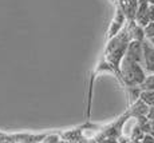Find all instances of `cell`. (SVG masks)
Here are the masks:
<instances>
[{
	"mask_svg": "<svg viewBox=\"0 0 154 143\" xmlns=\"http://www.w3.org/2000/svg\"><path fill=\"white\" fill-rule=\"evenodd\" d=\"M130 36L127 31V26H125L114 38L107 40V46L105 50L106 62L114 71H119V64L126 53L127 46H129Z\"/></svg>",
	"mask_w": 154,
	"mask_h": 143,
	"instance_id": "obj_1",
	"label": "cell"
},
{
	"mask_svg": "<svg viewBox=\"0 0 154 143\" xmlns=\"http://www.w3.org/2000/svg\"><path fill=\"white\" fill-rule=\"evenodd\" d=\"M118 74L122 76L125 84H127L129 87H140L141 83L143 82L145 76H146V74H145L143 68L140 63L130 62L125 58L122 59V62L119 64Z\"/></svg>",
	"mask_w": 154,
	"mask_h": 143,
	"instance_id": "obj_2",
	"label": "cell"
},
{
	"mask_svg": "<svg viewBox=\"0 0 154 143\" xmlns=\"http://www.w3.org/2000/svg\"><path fill=\"white\" fill-rule=\"evenodd\" d=\"M141 65L143 68L145 74H154V47L147 39L142 40V58Z\"/></svg>",
	"mask_w": 154,
	"mask_h": 143,
	"instance_id": "obj_3",
	"label": "cell"
},
{
	"mask_svg": "<svg viewBox=\"0 0 154 143\" xmlns=\"http://www.w3.org/2000/svg\"><path fill=\"white\" fill-rule=\"evenodd\" d=\"M126 23V16H125V12L122 11V8L119 7V4H117L115 7V12H114V16H112V20H111V24L109 27V31H107V38L106 39L110 40L111 38H114L121 29L123 28V24Z\"/></svg>",
	"mask_w": 154,
	"mask_h": 143,
	"instance_id": "obj_4",
	"label": "cell"
},
{
	"mask_svg": "<svg viewBox=\"0 0 154 143\" xmlns=\"http://www.w3.org/2000/svg\"><path fill=\"white\" fill-rule=\"evenodd\" d=\"M125 59L130 62H135V63L141 64V58H142V41L137 40H130L129 46H127L126 53L123 56Z\"/></svg>",
	"mask_w": 154,
	"mask_h": 143,
	"instance_id": "obj_5",
	"label": "cell"
},
{
	"mask_svg": "<svg viewBox=\"0 0 154 143\" xmlns=\"http://www.w3.org/2000/svg\"><path fill=\"white\" fill-rule=\"evenodd\" d=\"M47 134H31V132H15L12 138L15 143H43Z\"/></svg>",
	"mask_w": 154,
	"mask_h": 143,
	"instance_id": "obj_6",
	"label": "cell"
},
{
	"mask_svg": "<svg viewBox=\"0 0 154 143\" xmlns=\"http://www.w3.org/2000/svg\"><path fill=\"white\" fill-rule=\"evenodd\" d=\"M138 98L145 106L154 107V90H140Z\"/></svg>",
	"mask_w": 154,
	"mask_h": 143,
	"instance_id": "obj_7",
	"label": "cell"
},
{
	"mask_svg": "<svg viewBox=\"0 0 154 143\" xmlns=\"http://www.w3.org/2000/svg\"><path fill=\"white\" fill-rule=\"evenodd\" d=\"M140 90H154V74H149L145 76L143 82L141 83Z\"/></svg>",
	"mask_w": 154,
	"mask_h": 143,
	"instance_id": "obj_8",
	"label": "cell"
},
{
	"mask_svg": "<svg viewBox=\"0 0 154 143\" xmlns=\"http://www.w3.org/2000/svg\"><path fill=\"white\" fill-rule=\"evenodd\" d=\"M143 36L145 39H153L154 38V22H149L143 27Z\"/></svg>",
	"mask_w": 154,
	"mask_h": 143,
	"instance_id": "obj_9",
	"label": "cell"
},
{
	"mask_svg": "<svg viewBox=\"0 0 154 143\" xmlns=\"http://www.w3.org/2000/svg\"><path fill=\"white\" fill-rule=\"evenodd\" d=\"M60 136L58 134H47L43 143H60Z\"/></svg>",
	"mask_w": 154,
	"mask_h": 143,
	"instance_id": "obj_10",
	"label": "cell"
},
{
	"mask_svg": "<svg viewBox=\"0 0 154 143\" xmlns=\"http://www.w3.org/2000/svg\"><path fill=\"white\" fill-rule=\"evenodd\" d=\"M0 143H15L14 138H12V134L3 132V131L0 130Z\"/></svg>",
	"mask_w": 154,
	"mask_h": 143,
	"instance_id": "obj_11",
	"label": "cell"
},
{
	"mask_svg": "<svg viewBox=\"0 0 154 143\" xmlns=\"http://www.w3.org/2000/svg\"><path fill=\"white\" fill-rule=\"evenodd\" d=\"M147 19L149 22H154V4L147 5Z\"/></svg>",
	"mask_w": 154,
	"mask_h": 143,
	"instance_id": "obj_12",
	"label": "cell"
},
{
	"mask_svg": "<svg viewBox=\"0 0 154 143\" xmlns=\"http://www.w3.org/2000/svg\"><path fill=\"white\" fill-rule=\"evenodd\" d=\"M142 143H154V136L150 135V134H146V135L142 138Z\"/></svg>",
	"mask_w": 154,
	"mask_h": 143,
	"instance_id": "obj_13",
	"label": "cell"
},
{
	"mask_svg": "<svg viewBox=\"0 0 154 143\" xmlns=\"http://www.w3.org/2000/svg\"><path fill=\"white\" fill-rule=\"evenodd\" d=\"M147 40H149V41H150V43H152V46L154 47V38H153V39H147Z\"/></svg>",
	"mask_w": 154,
	"mask_h": 143,
	"instance_id": "obj_14",
	"label": "cell"
},
{
	"mask_svg": "<svg viewBox=\"0 0 154 143\" xmlns=\"http://www.w3.org/2000/svg\"><path fill=\"white\" fill-rule=\"evenodd\" d=\"M60 143H62V142H60Z\"/></svg>",
	"mask_w": 154,
	"mask_h": 143,
	"instance_id": "obj_15",
	"label": "cell"
}]
</instances>
